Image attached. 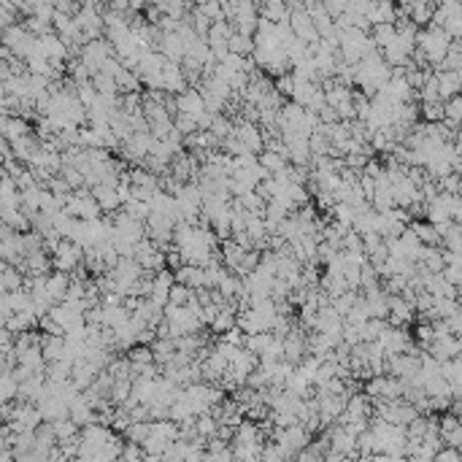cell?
<instances>
[{
	"label": "cell",
	"mask_w": 462,
	"mask_h": 462,
	"mask_svg": "<svg viewBox=\"0 0 462 462\" xmlns=\"http://www.w3.org/2000/svg\"><path fill=\"white\" fill-rule=\"evenodd\" d=\"M149 435H152V422H133L124 430L127 443H138V446H143V443L149 441Z\"/></svg>",
	"instance_id": "13"
},
{
	"label": "cell",
	"mask_w": 462,
	"mask_h": 462,
	"mask_svg": "<svg viewBox=\"0 0 462 462\" xmlns=\"http://www.w3.org/2000/svg\"><path fill=\"white\" fill-rule=\"evenodd\" d=\"M92 87L98 89V95H117V92H120L114 76H108V73H98V76L92 79Z\"/></svg>",
	"instance_id": "14"
},
{
	"label": "cell",
	"mask_w": 462,
	"mask_h": 462,
	"mask_svg": "<svg viewBox=\"0 0 462 462\" xmlns=\"http://www.w3.org/2000/svg\"><path fill=\"white\" fill-rule=\"evenodd\" d=\"M419 49H422V57L430 62H443L452 52V43H449V33L441 27H430L419 36Z\"/></svg>",
	"instance_id": "1"
},
{
	"label": "cell",
	"mask_w": 462,
	"mask_h": 462,
	"mask_svg": "<svg viewBox=\"0 0 462 462\" xmlns=\"http://www.w3.org/2000/svg\"><path fill=\"white\" fill-rule=\"evenodd\" d=\"M192 292L195 289H189V287H184V284H173V289H171V305H176V308H184V305H189V298H192Z\"/></svg>",
	"instance_id": "15"
},
{
	"label": "cell",
	"mask_w": 462,
	"mask_h": 462,
	"mask_svg": "<svg viewBox=\"0 0 462 462\" xmlns=\"http://www.w3.org/2000/svg\"><path fill=\"white\" fill-rule=\"evenodd\" d=\"M36 324H38L36 314H33V311H24V314H14L3 327L11 330V333H17V335H22V333H30V327H36Z\"/></svg>",
	"instance_id": "11"
},
{
	"label": "cell",
	"mask_w": 462,
	"mask_h": 462,
	"mask_svg": "<svg viewBox=\"0 0 462 462\" xmlns=\"http://www.w3.org/2000/svg\"><path fill=\"white\" fill-rule=\"evenodd\" d=\"M173 124H176V130H179L184 138H189V136H195L201 127H198V122L192 120V117H184V114H176L173 117Z\"/></svg>",
	"instance_id": "16"
},
{
	"label": "cell",
	"mask_w": 462,
	"mask_h": 462,
	"mask_svg": "<svg viewBox=\"0 0 462 462\" xmlns=\"http://www.w3.org/2000/svg\"><path fill=\"white\" fill-rule=\"evenodd\" d=\"M270 343H273V333H260V335H246V343H243V349L246 352H252L254 357H262L268 349H270Z\"/></svg>",
	"instance_id": "12"
},
{
	"label": "cell",
	"mask_w": 462,
	"mask_h": 462,
	"mask_svg": "<svg viewBox=\"0 0 462 462\" xmlns=\"http://www.w3.org/2000/svg\"><path fill=\"white\" fill-rule=\"evenodd\" d=\"M0 127H3V141L8 143H17L20 138L30 136V127H27V122L22 120V117H3Z\"/></svg>",
	"instance_id": "7"
},
{
	"label": "cell",
	"mask_w": 462,
	"mask_h": 462,
	"mask_svg": "<svg viewBox=\"0 0 462 462\" xmlns=\"http://www.w3.org/2000/svg\"><path fill=\"white\" fill-rule=\"evenodd\" d=\"M68 289H71V276H68V273H60V270L49 273V279H46V292L52 295V301L57 303V305L68 301Z\"/></svg>",
	"instance_id": "6"
},
{
	"label": "cell",
	"mask_w": 462,
	"mask_h": 462,
	"mask_svg": "<svg viewBox=\"0 0 462 462\" xmlns=\"http://www.w3.org/2000/svg\"><path fill=\"white\" fill-rule=\"evenodd\" d=\"M195 430H198V435H201L203 441H211V438H217V435H219L222 424L214 414H203V417L195 419Z\"/></svg>",
	"instance_id": "10"
},
{
	"label": "cell",
	"mask_w": 462,
	"mask_h": 462,
	"mask_svg": "<svg viewBox=\"0 0 462 462\" xmlns=\"http://www.w3.org/2000/svg\"><path fill=\"white\" fill-rule=\"evenodd\" d=\"M327 446H330V452H338L343 457H354L357 454V435L354 433H349V427H330L327 430Z\"/></svg>",
	"instance_id": "2"
},
{
	"label": "cell",
	"mask_w": 462,
	"mask_h": 462,
	"mask_svg": "<svg viewBox=\"0 0 462 462\" xmlns=\"http://www.w3.org/2000/svg\"><path fill=\"white\" fill-rule=\"evenodd\" d=\"M92 198L98 201V205L103 208V214H120L122 208V198H120V192H117V187H108V184H101V187H95L92 189Z\"/></svg>",
	"instance_id": "5"
},
{
	"label": "cell",
	"mask_w": 462,
	"mask_h": 462,
	"mask_svg": "<svg viewBox=\"0 0 462 462\" xmlns=\"http://www.w3.org/2000/svg\"><path fill=\"white\" fill-rule=\"evenodd\" d=\"M446 120L454 122V124H462V98H454L446 106Z\"/></svg>",
	"instance_id": "17"
},
{
	"label": "cell",
	"mask_w": 462,
	"mask_h": 462,
	"mask_svg": "<svg viewBox=\"0 0 462 462\" xmlns=\"http://www.w3.org/2000/svg\"><path fill=\"white\" fill-rule=\"evenodd\" d=\"M176 282L184 284V287H189V289H205V270H203L201 265H184L176 270Z\"/></svg>",
	"instance_id": "8"
},
{
	"label": "cell",
	"mask_w": 462,
	"mask_h": 462,
	"mask_svg": "<svg viewBox=\"0 0 462 462\" xmlns=\"http://www.w3.org/2000/svg\"><path fill=\"white\" fill-rule=\"evenodd\" d=\"M305 357H308V338L295 327V330L284 338V362H289V365L298 368Z\"/></svg>",
	"instance_id": "4"
},
{
	"label": "cell",
	"mask_w": 462,
	"mask_h": 462,
	"mask_svg": "<svg viewBox=\"0 0 462 462\" xmlns=\"http://www.w3.org/2000/svg\"><path fill=\"white\" fill-rule=\"evenodd\" d=\"M176 111L184 114V117H192L195 122H201L205 114H208V108H205V101H203L201 89L198 87H189L187 92H181L179 98H176Z\"/></svg>",
	"instance_id": "3"
},
{
	"label": "cell",
	"mask_w": 462,
	"mask_h": 462,
	"mask_svg": "<svg viewBox=\"0 0 462 462\" xmlns=\"http://www.w3.org/2000/svg\"><path fill=\"white\" fill-rule=\"evenodd\" d=\"M287 162L289 160H287L284 154H279V152H268V149H265V152L260 154V165L270 173V176H282L284 171L289 168Z\"/></svg>",
	"instance_id": "9"
}]
</instances>
